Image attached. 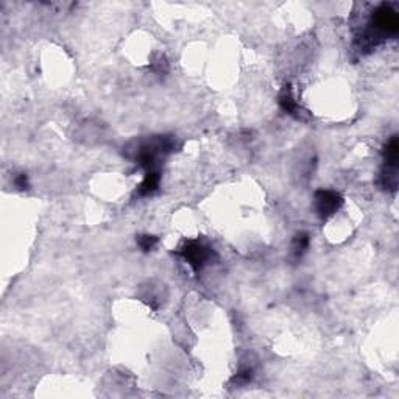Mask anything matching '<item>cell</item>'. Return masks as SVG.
Masks as SVG:
<instances>
[{"label":"cell","mask_w":399,"mask_h":399,"mask_svg":"<svg viewBox=\"0 0 399 399\" xmlns=\"http://www.w3.org/2000/svg\"><path fill=\"white\" fill-rule=\"evenodd\" d=\"M155 242H156V239H155L153 236H145V237H142V239L139 240V243H140V246H142L143 249H150V248L155 245Z\"/></svg>","instance_id":"obj_4"},{"label":"cell","mask_w":399,"mask_h":399,"mask_svg":"<svg viewBox=\"0 0 399 399\" xmlns=\"http://www.w3.org/2000/svg\"><path fill=\"white\" fill-rule=\"evenodd\" d=\"M156 186H158V175L152 172V173L147 175V178L143 179V183L140 186V192L142 194H152L156 189Z\"/></svg>","instance_id":"obj_3"},{"label":"cell","mask_w":399,"mask_h":399,"mask_svg":"<svg viewBox=\"0 0 399 399\" xmlns=\"http://www.w3.org/2000/svg\"><path fill=\"white\" fill-rule=\"evenodd\" d=\"M317 204H318V211L321 214H332L339 204H340V198L337 194L329 192V191H321L317 195Z\"/></svg>","instance_id":"obj_1"},{"label":"cell","mask_w":399,"mask_h":399,"mask_svg":"<svg viewBox=\"0 0 399 399\" xmlns=\"http://www.w3.org/2000/svg\"><path fill=\"white\" fill-rule=\"evenodd\" d=\"M184 256H186L187 262H191L194 267H200V265L206 261L207 253H206V249H204L201 245H198V243H189V245L184 248Z\"/></svg>","instance_id":"obj_2"}]
</instances>
